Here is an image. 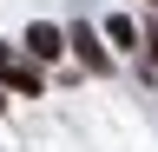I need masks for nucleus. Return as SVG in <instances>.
Wrapping results in <instances>:
<instances>
[{
    "label": "nucleus",
    "mask_w": 158,
    "mask_h": 152,
    "mask_svg": "<svg viewBox=\"0 0 158 152\" xmlns=\"http://www.w3.org/2000/svg\"><path fill=\"white\" fill-rule=\"evenodd\" d=\"M27 53L33 60H59V53H66V33L59 27H27Z\"/></svg>",
    "instance_id": "f257e3e1"
},
{
    "label": "nucleus",
    "mask_w": 158,
    "mask_h": 152,
    "mask_svg": "<svg viewBox=\"0 0 158 152\" xmlns=\"http://www.w3.org/2000/svg\"><path fill=\"white\" fill-rule=\"evenodd\" d=\"M66 46H79V60H86L92 73H106V66H112V60H106V46H99V33H92V27H73V33H66Z\"/></svg>",
    "instance_id": "f03ea898"
},
{
    "label": "nucleus",
    "mask_w": 158,
    "mask_h": 152,
    "mask_svg": "<svg viewBox=\"0 0 158 152\" xmlns=\"http://www.w3.org/2000/svg\"><path fill=\"white\" fill-rule=\"evenodd\" d=\"M0 80H13L20 93H40V73H33V66H7V73H0Z\"/></svg>",
    "instance_id": "7ed1b4c3"
},
{
    "label": "nucleus",
    "mask_w": 158,
    "mask_h": 152,
    "mask_svg": "<svg viewBox=\"0 0 158 152\" xmlns=\"http://www.w3.org/2000/svg\"><path fill=\"white\" fill-rule=\"evenodd\" d=\"M145 53H152V60H158V20L145 27Z\"/></svg>",
    "instance_id": "20e7f679"
},
{
    "label": "nucleus",
    "mask_w": 158,
    "mask_h": 152,
    "mask_svg": "<svg viewBox=\"0 0 158 152\" xmlns=\"http://www.w3.org/2000/svg\"><path fill=\"white\" fill-rule=\"evenodd\" d=\"M7 66H13V53H7V46H0V73H7Z\"/></svg>",
    "instance_id": "39448f33"
},
{
    "label": "nucleus",
    "mask_w": 158,
    "mask_h": 152,
    "mask_svg": "<svg viewBox=\"0 0 158 152\" xmlns=\"http://www.w3.org/2000/svg\"><path fill=\"white\" fill-rule=\"evenodd\" d=\"M152 7H158V0H152Z\"/></svg>",
    "instance_id": "423d86ee"
}]
</instances>
